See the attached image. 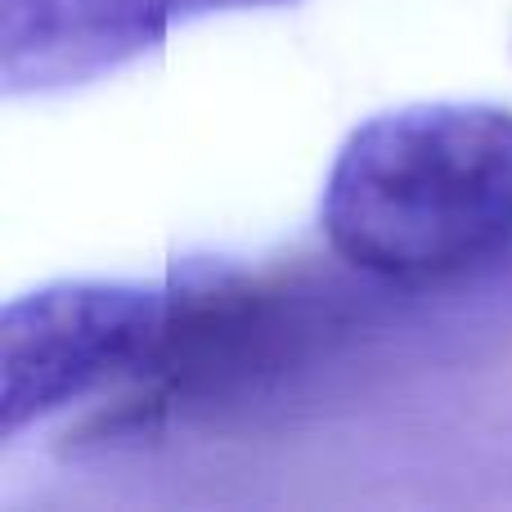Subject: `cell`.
<instances>
[{"mask_svg":"<svg viewBox=\"0 0 512 512\" xmlns=\"http://www.w3.org/2000/svg\"><path fill=\"white\" fill-rule=\"evenodd\" d=\"M176 265L158 279H54L0 310V441L108 387H144L176 333Z\"/></svg>","mask_w":512,"mask_h":512,"instance_id":"7a4b0ae2","label":"cell"},{"mask_svg":"<svg viewBox=\"0 0 512 512\" xmlns=\"http://www.w3.org/2000/svg\"><path fill=\"white\" fill-rule=\"evenodd\" d=\"M337 261L391 288H454L512 265V113L423 99L373 113L319 189Z\"/></svg>","mask_w":512,"mask_h":512,"instance_id":"6da1fadb","label":"cell"},{"mask_svg":"<svg viewBox=\"0 0 512 512\" xmlns=\"http://www.w3.org/2000/svg\"><path fill=\"white\" fill-rule=\"evenodd\" d=\"M288 5L297 0H0V90L68 95L140 63L189 23Z\"/></svg>","mask_w":512,"mask_h":512,"instance_id":"3957f363","label":"cell"}]
</instances>
